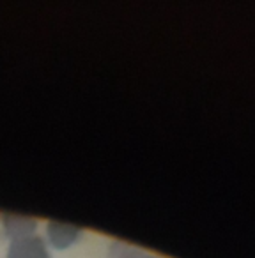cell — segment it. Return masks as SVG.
<instances>
[{
  "instance_id": "obj_1",
  "label": "cell",
  "mask_w": 255,
  "mask_h": 258,
  "mask_svg": "<svg viewBox=\"0 0 255 258\" xmlns=\"http://www.w3.org/2000/svg\"><path fill=\"white\" fill-rule=\"evenodd\" d=\"M83 237V230L73 223L59 221V219H50L44 228V240L48 247L55 251H64L75 246Z\"/></svg>"
},
{
  "instance_id": "obj_2",
  "label": "cell",
  "mask_w": 255,
  "mask_h": 258,
  "mask_svg": "<svg viewBox=\"0 0 255 258\" xmlns=\"http://www.w3.org/2000/svg\"><path fill=\"white\" fill-rule=\"evenodd\" d=\"M2 228L11 240L29 239V237L37 235V219L27 214L6 212V214H2Z\"/></svg>"
},
{
  "instance_id": "obj_3",
  "label": "cell",
  "mask_w": 255,
  "mask_h": 258,
  "mask_svg": "<svg viewBox=\"0 0 255 258\" xmlns=\"http://www.w3.org/2000/svg\"><path fill=\"white\" fill-rule=\"evenodd\" d=\"M142 253L140 247L131 246L124 240H112L108 244L107 258H138Z\"/></svg>"
},
{
  "instance_id": "obj_4",
  "label": "cell",
  "mask_w": 255,
  "mask_h": 258,
  "mask_svg": "<svg viewBox=\"0 0 255 258\" xmlns=\"http://www.w3.org/2000/svg\"><path fill=\"white\" fill-rule=\"evenodd\" d=\"M29 258H52L50 247L43 235H34L29 240Z\"/></svg>"
},
{
  "instance_id": "obj_5",
  "label": "cell",
  "mask_w": 255,
  "mask_h": 258,
  "mask_svg": "<svg viewBox=\"0 0 255 258\" xmlns=\"http://www.w3.org/2000/svg\"><path fill=\"white\" fill-rule=\"evenodd\" d=\"M29 239L11 240L6 251V258H29Z\"/></svg>"
},
{
  "instance_id": "obj_6",
  "label": "cell",
  "mask_w": 255,
  "mask_h": 258,
  "mask_svg": "<svg viewBox=\"0 0 255 258\" xmlns=\"http://www.w3.org/2000/svg\"><path fill=\"white\" fill-rule=\"evenodd\" d=\"M138 258H163V256H160V254H155V253H147V251L142 249V253H140V256H138Z\"/></svg>"
}]
</instances>
